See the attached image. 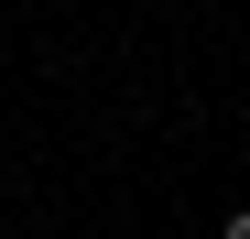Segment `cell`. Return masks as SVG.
<instances>
[{
	"label": "cell",
	"instance_id": "6da1fadb",
	"mask_svg": "<svg viewBox=\"0 0 250 239\" xmlns=\"http://www.w3.org/2000/svg\"><path fill=\"white\" fill-rule=\"evenodd\" d=\"M229 239H250V207H239V218H229Z\"/></svg>",
	"mask_w": 250,
	"mask_h": 239
}]
</instances>
